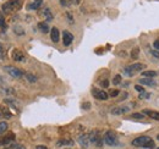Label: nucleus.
Masks as SVG:
<instances>
[{
    "instance_id": "nucleus-1",
    "label": "nucleus",
    "mask_w": 159,
    "mask_h": 149,
    "mask_svg": "<svg viewBox=\"0 0 159 149\" xmlns=\"http://www.w3.org/2000/svg\"><path fill=\"white\" fill-rule=\"evenodd\" d=\"M131 144L133 147H140V148H149V149H153L154 148V142L150 137L148 136H141V137H137L136 139H133L131 142Z\"/></svg>"
},
{
    "instance_id": "nucleus-2",
    "label": "nucleus",
    "mask_w": 159,
    "mask_h": 149,
    "mask_svg": "<svg viewBox=\"0 0 159 149\" xmlns=\"http://www.w3.org/2000/svg\"><path fill=\"white\" fill-rule=\"evenodd\" d=\"M21 6H22V0H9L5 4H3L2 10L4 14H10V12L20 10Z\"/></svg>"
},
{
    "instance_id": "nucleus-3",
    "label": "nucleus",
    "mask_w": 159,
    "mask_h": 149,
    "mask_svg": "<svg viewBox=\"0 0 159 149\" xmlns=\"http://www.w3.org/2000/svg\"><path fill=\"white\" fill-rule=\"evenodd\" d=\"M143 68H144V65H143V64L135 62V64H132V65L126 66V67L124 68V73L126 74V76H130V77H131V76H133L135 73L141 72Z\"/></svg>"
},
{
    "instance_id": "nucleus-4",
    "label": "nucleus",
    "mask_w": 159,
    "mask_h": 149,
    "mask_svg": "<svg viewBox=\"0 0 159 149\" xmlns=\"http://www.w3.org/2000/svg\"><path fill=\"white\" fill-rule=\"evenodd\" d=\"M90 142L93 143V144L97 145V147H102V145H103L104 139H103L102 133H101L99 130H93V131L90 133Z\"/></svg>"
},
{
    "instance_id": "nucleus-5",
    "label": "nucleus",
    "mask_w": 159,
    "mask_h": 149,
    "mask_svg": "<svg viewBox=\"0 0 159 149\" xmlns=\"http://www.w3.org/2000/svg\"><path fill=\"white\" fill-rule=\"evenodd\" d=\"M103 139H104V143L108 144V145H110V147L118 145V143H119L118 137H116V134H115L114 131H107V132L104 133Z\"/></svg>"
},
{
    "instance_id": "nucleus-6",
    "label": "nucleus",
    "mask_w": 159,
    "mask_h": 149,
    "mask_svg": "<svg viewBox=\"0 0 159 149\" xmlns=\"http://www.w3.org/2000/svg\"><path fill=\"white\" fill-rule=\"evenodd\" d=\"M4 70L10 74V76H12L15 78H21L23 76V71L17 68V67H15V66H5Z\"/></svg>"
},
{
    "instance_id": "nucleus-7",
    "label": "nucleus",
    "mask_w": 159,
    "mask_h": 149,
    "mask_svg": "<svg viewBox=\"0 0 159 149\" xmlns=\"http://www.w3.org/2000/svg\"><path fill=\"white\" fill-rule=\"evenodd\" d=\"M92 95L98 100H108V98H109V94L105 91H102V89H98V88L92 89Z\"/></svg>"
},
{
    "instance_id": "nucleus-8",
    "label": "nucleus",
    "mask_w": 159,
    "mask_h": 149,
    "mask_svg": "<svg viewBox=\"0 0 159 149\" xmlns=\"http://www.w3.org/2000/svg\"><path fill=\"white\" fill-rule=\"evenodd\" d=\"M11 56H12V59H14L15 61H17V62H23V61L26 60V56L23 55V53H22L20 49H14Z\"/></svg>"
},
{
    "instance_id": "nucleus-9",
    "label": "nucleus",
    "mask_w": 159,
    "mask_h": 149,
    "mask_svg": "<svg viewBox=\"0 0 159 149\" xmlns=\"http://www.w3.org/2000/svg\"><path fill=\"white\" fill-rule=\"evenodd\" d=\"M14 139H15V133L9 132V133L5 134L3 138H0V145H8V144H10Z\"/></svg>"
},
{
    "instance_id": "nucleus-10",
    "label": "nucleus",
    "mask_w": 159,
    "mask_h": 149,
    "mask_svg": "<svg viewBox=\"0 0 159 149\" xmlns=\"http://www.w3.org/2000/svg\"><path fill=\"white\" fill-rule=\"evenodd\" d=\"M72 42H73V36L69 31H64L62 32V43H64V45L69 47Z\"/></svg>"
},
{
    "instance_id": "nucleus-11",
    "label": "nucleus",
    "mask_w": 159,
    "mask_h": 149,
    "mask_svg": "<svg viewBox=\"0 0 159 149\" xmlns=\"http://www.w3.org/2000/svg\"><path fill=\"white\" fill-rule=\"evenodd\" d=\"M78 143L81 144L83 148H87L88 144L91 143V142H90V134H82V136H80V137H78Z\"/></svg>"
},
{
    "instance_id": "nucleus-12",
    "label": "nucleus",
    "mask_w": 159,
    "mask_h": 149,
    "mask_svg": "<svg viewBox=\"0 0 159 149\" xmlns=\"http://www.w3.org/2000/svg\"><path fill=\"white\" fill-rule=\"evenodd\" d=\"M12 115L6 106L0 105V119H10Z\"/></svg>"
},
{
    "instance_id": "nucleus-13",
    "label": "nucleus",
    "mask_w": 159,
    "mask_h": 149,
    "mask_svg": "<svg viewBox=\"0 0 159 149\" xmlns=\"http://www.w3.org/2000/svg\"><path fill=\"white\" fill-rule=\"evenodd\" d=\"M50 38H51V40H53L54 43H58V42H59V39H60V32H59V29H58L56 27H53V28H51V31H50Z\"/></svg>"
},
{
    "instance_id": "nucleus-14",
    "label": "nucleus",
    "mask_w": 159,
    "mask_h": 149,
    "mask_svg": "<svg viewBox=\"0 0 159 149\" xmlns=\"http://www.w3.org/2000/svg\"><path fill=\"white\" fill-rule=\"evenodd\" d=\"M143 114L148 115L150 119H153V120H155V121H159V113H158V111L149 110V109H144V110H143Z\"/></svg>"
},
{
    "instance_id": "nucleus-15",
    "label": "nucleus",
    "mask_w": 159,
    "mask_h": 149,
    "mask_svg": "<svg viewBox=\"0 0 159 149\" xmlns=\"http://www.w3.org/2000/svg\"><path fill=\"white\" fill-rule=\"evenodd\" d=\"M127 111H129V106H120V108H113L111 109V114H114V115L125 114Z\"/></svg>"
},
{
    "instance_id": "nucleus-16",
    "label": "nucleus",
    "mask_w": 159,
    "mask_h": 149,
    "mask_svg": "<svg viewBox=\"0 0 159 149\" xmlns=\"http://www.w3.org/2000/svg\"><path fill=\"white\" fill-rule=\"evenodd\" d=\"M140 83L142 86H149V87H154L155 86V81L150 80V78H147V77H143L140 80Z\"/></svg>"
},
{
    "instance_id": "nucleus-17",
    "label": "nucleus",
    "mask_w": 159,
    "mask_h": 149,
    "mask_svg": "<svg viewBox=\"0 0 159 149\" xmlns=\"http://www.w3.org/2000/svg\"><path fill=\"white\" fill-rule=\"evenodd\" d=\"M42 3H43V0H33V3L31 5H28V9L31 10H37L42 6Z\"/></svg>"
},
{
    "instance_id": "nucleus-18",
    "label": "nucleus",
    "mask_w": 159,
    "mask_h": 149,
    "mask_svg": "<svg viewBox=\"0 0 159 149\" xmlns=\"http://www.w3.org/2000/svg\"><path fill=\"white\" fill-rule=\"evenodd\" d=\"M58 147H62V145H73V140L72 139H60L56 142Z\"/></svg>"
},
{
    "instance_id": "nucleus-19",
    "label": "nucleus",
    "mask_w": 159,
    "mask_h": 149,
    "mask_svg": "<svg viewBox=\"0 0 159 149\" xmlns=\"http://www.w3.org/2000/svg\"><path fill=\"white\" fill-rule=\"evenodd\" d=\"M157 71H153V70H147V71H143L142 72V76L143 77H147V78H149V77H155L157 76Z\"/></svg>"
},
{
    "instance_id": "nucleus-20",
    "label": "nucleus",
    "mask_w": 159,
    "mask_h": 149,
    "mask_svg": "<svg viewBox=\"0 0 159 149\" xmlns=\"http://www.w3.org/2000/svg\"><path fill=\"white\" fill-rule=\"evenodd\" d=\"M38 28H39V31L42 33H48L49 32V26H48L47 22H39L38 23Z\"/></svg>"
},
{
    "instance_id": "nucleus-21",
    "label": "nucleus",
    "mask_w": 159,
    "mask_h": 149,
    "mask_svg": "<svg viewBox=\"0 0 159 149\" xmlns=\"http://www.w3.org/2000/svg\"><path fill=\"white\" fill-rule=\"evenodd\" d=\"M43 16L45 17V21H51L53 20V14H51V11H50V9H44V11H43Z\"/></svg>"
},
{
    "instance_id": "nucleus-22",
    "label": "nucleus",
    "mask_w": 159,
    "mask_h": 149,
    "mask_svg": "<svg viewBox=\"0 0 159 149\" xmlns=\"http://www.w3.org/2000/svg\"><path fill=\"white\" fill-rule=\"evenodd\" d=\"M8 123L5 122V121H2V122H0V136H2V134H4L5 132H6V130H8Z\"/></svg>"
},
{
    "instance_id": "nucleus-23",
    "label": "nucleus",
    "mask_w": 159,
    "mask_h": 149,
    "mask_svg": "<svg viewBox=\"0 0 159 149\" xmlns=\"http://www.w3.org/2000/svg\"><path fill=\"white\" fill-rule=\"evenodd\" d=\"M26 78L31 82V83H34V82H37V77L34 76V74H32V73H30V72H27L26 73Z\"/></svg>"
},
{
    "instance_id": "nucleus-24",
    "label": "nucleus",
    "mask_w": 159,
    "mask_h": 149,
    "mask_svg": "<svg viewBox=\"0 0 159 149\" xmlns=\"http://www.w3.org/2000/svg\"><path fill=\"white\" fill-rule=\"evenodd\" d=\"M138 53H140V49H138V48H135V49H132V51H131V57L136 60V59L138 57Z\"/></svg>"
},
{
    "instance_id": "nucleus-25",
    "label": "nucleus",
    "mask_w": 159,
    "mask_h": 149,
    "mask_svg": "<svg viewBox=\"0 0 159 149\" xmlns=\"http://www.w3.org/2000/svg\"><path fill=\"white\" fill-rule=\"evenodd\" d=\"M5 149H25V147H22L21 144H11L10 147H8Z\"/></svg>"
},
{
    "instance_id": "nucleus-26",
    "label": "nucleus",
    "mask_w": 159,
    "mask_h": 149,
    "mask_svg": "<svg viewBox=\"0 0 159 149\" xmlns=\"http://www.w3.org/2000/svg\"><path fill=\"white\" fill-rule=\"evenodd\" d=\"M120 82H121V76L120 74H116V76L114 77V80H113V83L114 85H120Z\"/></svg>"
},
{
    "instance_id": "nucleus-27",
    "label": "nucleus",
    "mask_w": 159,
    "mask_h": 149,
    "mask_svg": "<svg viewBox=\"0 0 159 149\" xmlns=\"http://www.w3.org/2000/svg\"><path fill=\"white\" fill-rule=\"evenodd\" d=\"M119 93H120L119 89H111V91L109 92V95H110V97H118Z\"/></svg>"
},
{
    "instance_id": "nucleus-28",
    "label": "nucleus",
    "mask_w": 159,
    "mask_h": 149,
    "mask_svg": "<svg viewBox=\"0 0 159 149\" xmlns=\"http://www.w3.org/2000/svg\"><path fill=\"white\" fill-rule=\"evenodd\" d=\"M132 119H141V120H143V119H144V114L135 113V114H132Z\"/></svg>"
},
{
    "instance_id": "nucleus-29",
    "label": "nucleus",
    "mask_w": 159,
    "mask_h": 149,
    "mask_svg": "<svg viewBox=\"0 0 159 149\" xmlns=\"http://www.w3.org/2000/svg\"><path fill=\"white\" fill-rule=\"evenodd\" d=\"M15 33L19 34V36H21V34H25V31H23L21 27L17 26V27H15Z\"/></svg>"
},
{
    "instance_id": "nucleus-30",
    "label": "nucleus",
    "mask_w": 159,
    "mask_h": 149,
    "mask_svg": "<svg viewBox=\"0 0 159 149\" xmlns=\"http://www.w3.org/2000/svg\"><path fill=\"white\" fill-rule=\"evenodd\" d=\"M135 89H136L137 92H140V93H142V92H144V88H143L142 86H140V85H137V86H135Z\"/></svg>"
},
{
    "instance_id": "nucleus-31",
    "label": "nucleus",
    "mask_w": 159,
    "mask_h": 149,
    "mask_svg": "<svg viewBox=\"0 0 159 149\" xmlns=\"http://www.w3.org/2000/svg\"><path fill=\"white\" fill-rule=\"evenodd\" d=\"M101 86H102V87H104V88H107V87L109 86V81H108V80L102 81V82H101Z\"/></svg>"
},
{
    "instance_id": "nucleus-32",
    "label": "nucleus",
    "mask_w": 159,
    "mask_h": 149,
    "mask_svg": "<svg viewBox=\"0 0 159 149\" xmlns=\"http://www.w3.org/2000/svg\"><path fill=\"white\" fill-rule=\"evenodd\" d=\"M91 108V104L90 103H85V104H82V109H85V110H88Z\"/></svg>"
},
{
    "instance_id": "nucleus-33",
    "label": "nucleus",
    "mask_w": 159,
    "mask_h": 149,
    "mask_svg": "<svg viewBox=\"0 0 159 149\" xmlns=\"http://www.w3.org/2000/svg\"><path fill=\"white\" fill-rule=\"evenodd\" d=\"M140 98L142 99V98H149V94L148 93H144V92H142L141 94H140Z\"/></svg>"
},
{
    "instance_id": "nucleus-34",
    "label": "nucleus",
    "mask_w": 159,
    "mask_h": 149,
    "mask_svg": "<svg viewBox=\"0 0 159 149\" xmlns=\"http://www.w3.org/2000/svg\"><path fill=\"white\" fill-rule=\"evenodd\" d=\"M60 5H61V6H69L67 0H60Z\"/></svg>"
},
{
    "instance_id": "nucleus-35",
    "label": "nucleus",
    "mask_w": 159,
    "mask_h": 149,
    "mask_svg": "<svg viewBox=\"0 0 159 149\" xmlns=\"http://www.w3.org/2000/svg\"><path fill=\"white\" fill-rule=\"evenodd\" d=\"M153 47H154L157 50H159V39H158V40H155V42L153 43Z\"/></svg>"
},
{
    "instance_id": "nucleus-36",
    "label": "nucleus",
    "mask_w": 159,
    "mask_h": 149,
    "mask_svg": "<svg viewBox=\"0 0 159 149\" xmlns=\"http://www.w3.org/2000/svg\"><path fill=\"white\" fill-rule=\"evenodd\" d=\"M67 19H69V22H70V23H73V19H72V16H71L70 12H67Z\"/></svg>"
},
{
    "instance_id": "nucleus-37",
    "label": "nucleus",
    "mask_w": 159,
    "mask_h": 149,
    "mask_svg": "<svg viewBox=\"0 0 159 149\" xmlns=\"http://www.w3.org/2000/svg\"><path fill=\"white\" fill-rule=\"evenodd\" d=\"M36 149H48V148H47L45 145H37Z\"/></svg>"
},
{
    "instance_id": "nucleus-38",
    "label": "nucleus",
    "mask_w": 159,
    "mask_h": 149,
    "mask_svg": "<svg viewBox=\"0 0 159 149\" xmlns=\"http://www.w3.org/2000/svg\"><path fill=\"white\" fill-rule=\"evenodd\" d=\"M152 54H153L155 57H159V53H157V51H152Z\"/></svg>"
},
{
    "instance_id": "nucleus-39",
    "label": "nucleus",
    "mask_w": 159,
    "mask_h": 149,
    "mask_svg": "<svg viewBox=\"0 0 159 149\" xmlns=\"http://www.w3.org/2000/svg\"><path fill=\"white\" fill-rule=\"evenodd\" d=\"M3 54V48H2V44H0V55Z\"/></svg>"
},
{
    "instance_id": "nucleus-40",
    "label": "nucleus",
    "mask_w": 159,
    "mask_h": 149,
    "mask_svg": "<svg viewBox=\"0 0 159 149\" xmlns=\"http://www.w3.org/2000/svg\"><path fill=\"white\" fill-rule=\"evenodd\" d=\"M157 139H158V140H159V134H158V136H157Z\"/></svg>"
},
{
    "instance_id": "nucleus-41",
    "label": "nucleus",
    "mask_w": 159,
    "mask_h": 149,
    "mask_svg": "<svg viewBox=\"0 0 159 149\" xmlns=\"http://www.w3.org/2000/svg\"><path fill=\"white\" fill-rule=\"evenodd\" d=\"M158 149H159V148H158Z\"/></svg>"
}]
</instances>
